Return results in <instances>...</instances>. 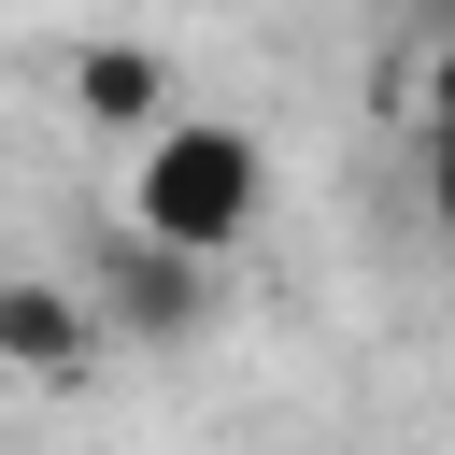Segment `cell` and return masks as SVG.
Returning <instances> with one entry per match:
<instances>
[{
  "mask_svg": "<svg viewBox=\"0 0 455 455\" xmlns=\"http://www.w3.org/2000/svg\"><path fill=\"white\" fill-rule=\"evenodd\" d=\"M427 14H441V28H455V0H427Z\"/></svg>",
  "mask_w": 455,
  "mask_h": 455,
  "instance_id": "52a82bcc",
  "label": "cell"
},
{
  "mask_svg": "<svg viewBox=\"0 0 455 455\" xmlns=\"http://www.w3.org/2000/svg\"><path fill=\"white\" fill-rule=\"evenodd\" d=\"M71 114H85L100 142H156L185 100H171V57H156V43H71Z\"/></svg>",
  "mask_w": 455,
  "mask_h": 455,
  "instance_id": "277c9868",
  "label": "cell"
},
{
  "mask_svg": "<svg viewBox=\"0 0 455 455\" xmlns=\"http://www.w3.org/2000/svg\"><path fill=\"white\" fill-rule=\"evenodd\" d=\"M441 455H455V441H441Z\"/></svg>",
  "mask_w": 455,
  "mask_h": 455,
  "instance_id": "ba28073f",
  "label": "cell"
},
{
  "mask_svg": "<svg viewBox=\"0 0 455 455\" xmlns=\"http://www.w3.org/2000/svg\"><path fill=\"white\" fill-rule=\"evenodd\" d=\"M412 128H455V28H441L427 71H412Z\"/></svg>",
  "mask_w": 455,
  "mask_h": 455,
  "instance_id": "8992f818",
  "label": "cell"
},
{
  "mask_svg": "<svg viewBox=\"0 0 455 455\" xmlns=\"http://www.w3.org/2000/svg\"><path fill=\"white\" fill-rule=\"evenodd\" d=\"M256 213H270V142L242 128V114H171L156 142H128V171H114V228H142V242H171V256H242L256 242Z\"/></svg>",
  "mask_w": 455,
  "mask_h": 455,
  "instance_id": "6da1fadb",
  "label": "cell"
},
{
  "mask_svg": "<svg viewBox=\"0 0 455 455\" xmlns=\"http://www.w3.org/2000/svg\"><path fill=\"white\" fill-rule=\"evenodd\" d=\"M213 256H171V242H142V228H114L100 242V313H114V341H142V355H171V341H199L213 327Z\"/></svg>",
  "mask_w": 455,
  "mask_h": 455,
  "instance_id": "7a4b0ae2",
  "label": "cell"
},
{
  "mask_svg": "<svg viewBox=\"0 0 455 455\" xmlns=\"http://www.w3.org/2000/svg\"><path fill=\"white\" fill-rule=\"evenodd\" d=\"M412 185H427V228L455 242V128H412Z\"/></svg>",
  "mask_w": 455,
  "mask_h": 455,
  "instance_id": "5b68a950",
  "label": "cell"
},
{
  "mask_svg": "<svg viewBox=\"0 0 455 455\" xmlns=\"http://www.w3.org/2000/svg\"><path fill=\"white\" fill-rule=\"evenodd\" d=\"M100 341H114L100 284H57V270H14L0 284V370L14 384H71V370H100Z\"/></svg>",
  "mask_w": 455,
  "mask_h": 455,
  "instance_id": "3957f363",
  "label": "cell"
}]
</instances>
